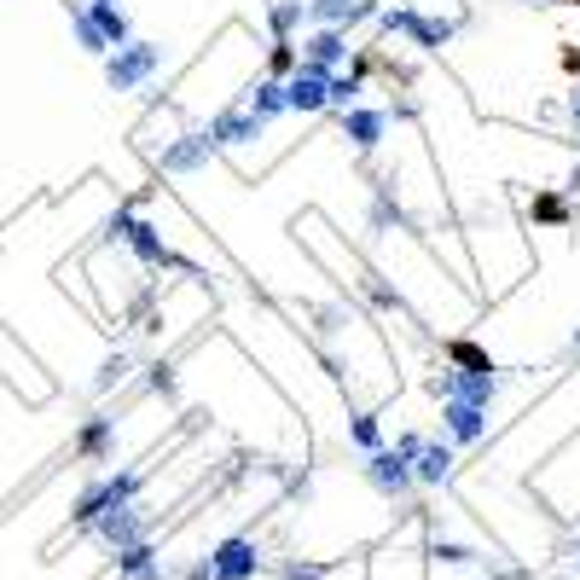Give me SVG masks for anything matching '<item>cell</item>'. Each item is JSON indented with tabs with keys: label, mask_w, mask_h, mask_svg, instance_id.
I'll return each mask as SVG.
<instances>
[{
	"label": "cell",
	"mask_w": 580,
	"mask_h": 580,
	"mask_svg": "<svg viewBox=\"0 0 580 580\" xmlns=\"http://www.w3.org/2000/svg\"><path fill=\"white\" fill-rule=\"evenodd\" d=\"M267 30H274V41H297L302 30H314V12H308V0H274Z\"/></svg>",
	"instance_id": "obj_17"
},
{
	"label": "cell",
	"mask_w": 580,
	"mask_h": 580,
	"mask_svg": "<svg viewBox=\"0 0 580 580\" xmlns=\"http://www.w3.org/2000/svg\"><path fill=\"white\" fill-rule=\"evenodd\" d=\"M453 470H459L453 442H430V435H424V447L412 453V482H419V488H447Z\"/></svg>",
	"instance_id": "obj_11"
},
{
	"label": "cell",
	"mask_w": 580,
	"mask_h": 580,
	"mask_svg": "<svg viewBox=\"0 0 580 580\" xmlns=\"http://www.w3.org/2000/svg\"><path fill=\"white\" fill-rule=\"evenodd\" d=\"M88 534H93V540L105 546L111 557H116V551H129V546H140V540H152V528H145V511H140V505H116V511H105Z\"/></svg>",
	"instance_id": "obj_7"
},
{
	"label": "cell",
	"mask_w": 580,
	"mask_h": 580,
	"mask_svg": "<svg viewBox=\"0 0 580 580\" xmlns=\"http://www.w3.org/2000/svg\"><path fill=\"white\" fill-rule=\"evenodd\" d=\"M308 12H314V24L348 30V12H355V0H308Z\"/></svg>",
	"instance_id": "obj_24"
},
{
	"label": "cell",
	"mask_w": 580,
	"mask_h": 580,
	"mask_svg": "<svg viewBox=\"0 0 580 580\" xmlns=\"http://www.w3.org/2000/svg\"><path fill=\"white\" fill-rule=\"evenodd\" d=\"M111 453H116V419L111 412H88L76 430V459L99 465V459H111Z\"/></svg>",
	"instance_id": "obj_13"
},
{
	"label": "cell",
	"mask_w": 580,
	"mask_h": 580,
	"mask_svg": "<svg viewBox=\"0 0 580 580\" xmlns=\"http://www.w3.org/2000/svg\"><path fill=\"white\" fill-rule=\"evenodd\" d=\"M500 580H523V575H500Z\"/></svg>",
	"instance_id": "obj_36"
},
{
	"label": "cell",
	"mask_w": 580,
	"mask_h": 580,
	"mask_svg": "<svg viewBox=\"0 0 580 580\" xmlns=\"http://www.w3.org/2000/svg\"><path fill=\"white\" fill-rule=\"evenodd\" d=\"M116 580H169V564H163V551L152 540H140L129 551H116Z\"/></svg>",
	"instance_id": "obj_16"
},
{
	"label": "cell",
	"mask_w": 580,
	"mask_h": 580,
	"mask_svg": "<svg viewBox=\"0 0 580 580\" xmlns=\"http://www.w3.org/2000/svg\"><path fill=\"white\" fill-rule=\"evenodd\" d=\"M129 378V355H111L105 366H99V378H93V389H111V383H122Z\"/></svg>",
	"instance_id": "obj_30"
},
{
	"label": "cell",
	"mask_w": 580,
	"mask_h": 580,
	"mask_svg": "<svg viewBox=\"0 0 580 580\" xmlns=\"http://www.w3.org/2000/svg\"><path fill=\"white\" fill-rule=\"evenodd\" d=\"M575 569H580V557H575Z\"/></svg>",
	"instance_id": "obj_37"
},
{
	"label": "cell",
	"mask_w": 580,
	"mask_h": 580,
	"mask_svg": "<svg viewBox=\"0 0 580 580\" xmlns=\"http://www.w3.org/2000/svg\"><path fill=\"white\" fill-rule=\"evenodd\" d=\"M88 7H122V0H88Z\"/></svg>",
	"instance_id": "obj_33"
},
{
	"label": "cell",
	"mask_w": 580,
	"mask_h": 580,
	"mask_svg": "<svg viewBox=\"0 0 580 580\" xmlns=\"http://www.w3.org/2000/svg\"><path fill=\"white\" fill-rule=\"evenodd\" d=\"M210 157H215L210 129H192V134H180V140L163 145V152H157V169H163V175H198V169H210Z\"/></svg>",
	"instance_id": "obj_9"
},
{
	"label": "cell",
	"mask_w": 580,
	"mask_h": 580,
	"mask_svg": "<svg viewBox=\"0 0 580 580\" xmlns=\"http://www.w3.org/2000/svg\"><path fill=\"white\" fill-rule=\"evenodd\" d=\"M186 580H215V575H210V564H203V557H198V564L186 569Z\"/></svg>",
	"instance_id": "obj_31"
},
{
	"label": "cell",
	"mask_w": 580,
	"mask_h": 580,
	"mask_svg": "<svg viewBox=\"0 0 580 580\" xmlns=\"http://www.w3.org/2000/svg\"><path fill=\"white\" fill-rule=\"evenodd\" d=\"M285 111H297V116H320V111H331V76H325V70L297 65V70L285 76Z\"/></svg>",
	"instance_id": "obj_10"
},
{
	"label": "cell",
	"mask_w": 580,
	"mask_h": 580,
	"mask_svg": "<svg viewBox=\"0 0 580 580\" xmlns=\"http://www.w3.org/2000/svg\"><path fill=\"white\" fill-rule=\"evenodd\" d=\"M348 442H355L360 453H378V447H389V442H383L378 412H355V419H348Z\"/></svg>",
	"instance_id": "obj_22"
},
{
	"label": "cell",
	"mask_w": 580,
	"mask_h": 580,
	"mask_svg": "<svg viewBox=\"0 0 580 580\" xmlns=\"http://www.w3.org/2000/svg\"><path fill=\"white\" fill-rule=\"evenodd\" d=\"M244 111L250 116H261V122H274V116H285V81H274V76H261L250 93H244Z\"/></svg>",
	"instance_id": "obj_18"
},
{
	"label": "cell",
	"mask_w": 580,
	"mask_h": 580,
	"mask_svg": "<svg viewBox=\"0 0 580 580\" xmlns=\"http://www.w3.org/2000/svg\"><path fill=\"white\" fill-rule=\"evenodd\" d=\"M70 30H76V41H81V53H88V58H111V41L99 35V24L88 18V7H70Z\"/></svg>",
	"instance_id": "obj_21"
},
{
	"label": "cell",
	"mask_w": 580,
	"mask_h": 580,
	"mask_svg": "<svg viewBox=\"0 0 580 580\" xmlns=\"http://www.w3.org/2000/svg\"><path fill=\"white\" fill-rule=\"evenodd\" d=\"M88 18L99 24V35L111 41V53H116V47H129V41H134V24H129V12H122V7H88Z\"/></svg>",
	"instance_id": "obj_19"
},
{
	"label": "cell",
	"mask_w": 580,
	"mask_h": 580,
	"mask_svg": "<svg viewBox=\"0 0 580 580\" xmlns=\"http://www.w3.org/2000/svg\"><path fill=\"white\" fill-rule=\"evenodd\" d=\"M366 488L371 493H383V500H406V493L412 488H419V482H412V459H401V453L395 447H378V453H366Z\"/></svg>",
	"instance_id": "obj_6"
},
{
	"label": "cell",
	"mask_w": 580,
	"mask_h": 580,
	"mask_svg": "<svg viewBox=\"0 0 580 580\" xmlns=\"http://www.w3.org/2000/svg\"><path fill=\"white\" fill-rule=\"evenodd\" d=\"M430 389H435V401L493 406V401H500V389H505V371H493V366H442L430 378Z\"/></svg>",
	"instance_id": "obj_1"
},
{
	"label": "cell",
	"mask_w": 580,
	"mask_h": 580,
	"mask_svg": "<svg viewBox=\"0 0 580 580\" xmlns=\"http://www.w3.org/2000/svg\"><path fill=\"white\" fill-rule=\"evenodd\" d=\"M360 105V70H337L331 76V111H355Z\"/></svg>",
	"instance_id": "obj_23"
},
{
	"label": "cell",
	"mask_w": 580,
	"mask_h": 580,
	"mask_svg": "<svg viewBox=\"0 0 580 580\" xmlns=\"http://www.w3.org/2000/svg\"><path fill=\"white\" fill-rule=\"evenodd\" d=\"M203 564H210L215 580H256L267 569V551H261V540H250V534H226Z\"/></svg>",
	"instance_id": "obj_5"
},
{
	"label": "cell",
	"mask_w": 580,
	"mask_h": 580,
	"mask_svg": "<svg viewBox=\"0 0 580 580\" xmlns=\"http://www.w3.org/2000/svg\"><path fill=\"white\" fill-rule=\"evenodd\" d=\"M134 493H140V470H105V476H93V482L76 493L70 523H76V528H93L105 511H116V505H134Z\"/></svg>",
	"instance_id": "obj_2"
},
{
	"label": "cell",
	"mask_w": 580,
	"mask_h": 580,
	"mask_svg": "<svg viewBox=\"0 0 580 580\" xmlns=\"http://www.w3.org/2000/svg\"><path fill=\"white\" fill-rule=\"evenodd\" d=\"M569 192H580V169H575V175H569Z\"/></svg>",
	"instance_id": "obj_34"
},
{
	"label": "cell",
	"mask_w": 580,
	"mask_h": 580,
	"mask_svg": "<svg viewBox=\"0 0 580 580\" xmlns=\"http://www.w3.org/2000/svg\"><path fill=\"white\" fill-rule=\"evenodd\" d=\"M111 233H116L122 244H129V250H134L145 267H186V274H192V261H180V256L169 250V238H163V233H157V226L145 221V215H134V210H122Z\"/></svg>",
	"instance_id": "obj_4"
},
{
	"label": "cell",
	"mask_w": 580,
	"mask_h": 580,
	"mask_svg": "<svg viewBox=\"0 0 580 580\" xmlns=\"http://www.w3.org/2000/svg\"><path fill=\"white\" fill-rule=\"evenodd\" d=\"M366 297L378 302V308H389V314H401V308H406V302H401V290L389 285V279H378V274H366Z\"/></svg>",
	"instance_id": "obj_26"
},
{
	"label": "cell",
	"mask_w": 580,
	"mask_h": 580,
	"mask_svg": "<svg viewBox=\"0 0 580 580\" xmlns=\"http://www.w3.org/2000/svg\"><path fill=\"white\" fill-rule=\"evenodd\" d=\"M442 430H447L453 447H482V442H488V406L442 401Z\"/></svg>",
	"instance_id": "obj_12"
},
{
	"label": "cell",
	"mask_w": 580,
	"mask_h": 580,
	"mask_svg": "<svg viewBox=\"0 0 580 580\" xmlns=\"http://www.w3.org/2000/svg\"><path fill=\"white\" fill-rule=\"evenodd\" d=\"M105 65V81H111V93H134V88H145L157 70H163V47L157 41H129V47H116L111 58H99Z\"/></svg>",
	"instance_id": "obj_3"
},
{
	"label": "cell",
	"mask_w": 580,
	"mask_h": 580,
	"mask_svg": "<svg viewBox=\"0 0 580 580\" xmlns=\"http://www.w3.org/2000/svg\"><path fill=\"white\" fill-rule=\"evenodd\" d=\"M279 580H325V564H314V557H285Z\"/></svg>",
	"instance_id": "obj_27"
},
{
	"label": "cell",
	"mask_w": 580,
	"mask_h": 580,
	"mask_svg": "<svg viewBox=\"0 0 580 580\" xmlns=\"http://www.w3.org/2000/svg\"><path fill=\"white\" fill-rule=\"evenodd\" d=\"M302 65L308 70H325V76H337L348 65V30L337 24H314V30H302Z\"/></svg>",
	"instance_id": "obj_8"
},
{
	"label": "cell",
	"mask_w": 580,
	"mask_h": 580,
	"mask_svg": "<svg viewBox=\"0 0 580 580\" xmlns=\"http://www.w3.org/2000/svg\"><path fill=\"white\" fill-rule=\"evenodd\" d=\"M267 65H274V81H285L290 70H297V65H302L297 41H274V47H267Z\"/></svg>",
	"instance_id": "obj_25"
},
{
	"label": "cell",
	"mask_w": 580,
	"mask_h": 580,
	"mask_svg": "<svg viewBox=\"0 0 580 580\" xmlns=\"http://www.w3.org/2000/svg\"><path fill=\"white\" fill-rule=\"evenodd\" d=\"M569 122H575V129H580V88L569 93Z\"/></svg>",
	"instance_id": "obj_32"
},
{
	"label": "cell",
	"mask_w": 580,
	"mask_h": 580,
	"mask_svg": "<svg viewBox=\"0 0 580 580\" xmlns=\"http://www.w3.org/2000/svg\"><path fill=\"white\" fill-rule=\"evenodd\" d=\"M569 348H575V355H580V325H575V337H569Z\"/></svg>",
	"instance_id": "obj_35"
},
{
	"label": "cell",
	"mask_w": 580,
	"mask_h": 580,
	"mask_svg": "<svg viewBox=\"0 0 580 580\" xmlns=\"http://www.w3.org/2000/svg\"><path fill=\"white\" fill-rule=\"evenodd\" d=\"M453 30H459V24H453V18H412V30H406V41H412V47H447V41H453Z\"/></svg>",
	"instance_id": "obj_20"
},
{
	"label": "cell",
	"mask_w": 580,
	"mask_h": 580,
	"mask_svg": "<svg viewBox=\"0 0 580 580\" xmlns=\"http://www.w3.org/2000/svg\"><path fill=\"white\" fill-rule=\"evenodd\" d=\"M389 134V111L378 105H355V111H343V140L355 145V152H378Z\"/></svg>",
	"instance_id": "obj_15"
},
{
	"label": "cell",
	"mask_w": 580,
	"mask_h": 580,
	"mask_svg": "<svg viewBox=\"0 0 580 580\" xmlns=\"http://www.w3.org/2000/svg\"><path fill=\"white\" fill-rule=\"evenodd\" d=\"M261 134H267V122H261V116H250L244 105L221 111V116L210 122V140H215V152H233V145H250V140H261Z\"/></svg>",
	"instance_id": "obj_14"
},
{
	"label": "cell",
	"mask_w": 580,
	"mask_h": 580,
	"mask_svg": "<svg viewBox=\"0 0 580 580\" xmlns=\"http://www.w3.org/2000/svg\"><path fill=\"white\" fill-rule=\"evenodd\" d=\"M430 557L435 564H476V551L459 546V540H430Z\"/></svg>",
	"instance_id": "obj_29"
},
{
	"label": "cell",
	"mask_w": 580,
	"mask_h": 580,
	"mask_svg": "<svg viewBox=\"0 0 580 580\" xmlns=\"http://www.w3.org/2000/svg\"><path fill=\"white\" fill-rule=\"evenodd\" d=\"M412 18H419V7H383V12H378V30H383V35H406Z\"/></svg>",
	"instance_id": "obj_28"
}]
</instances>
